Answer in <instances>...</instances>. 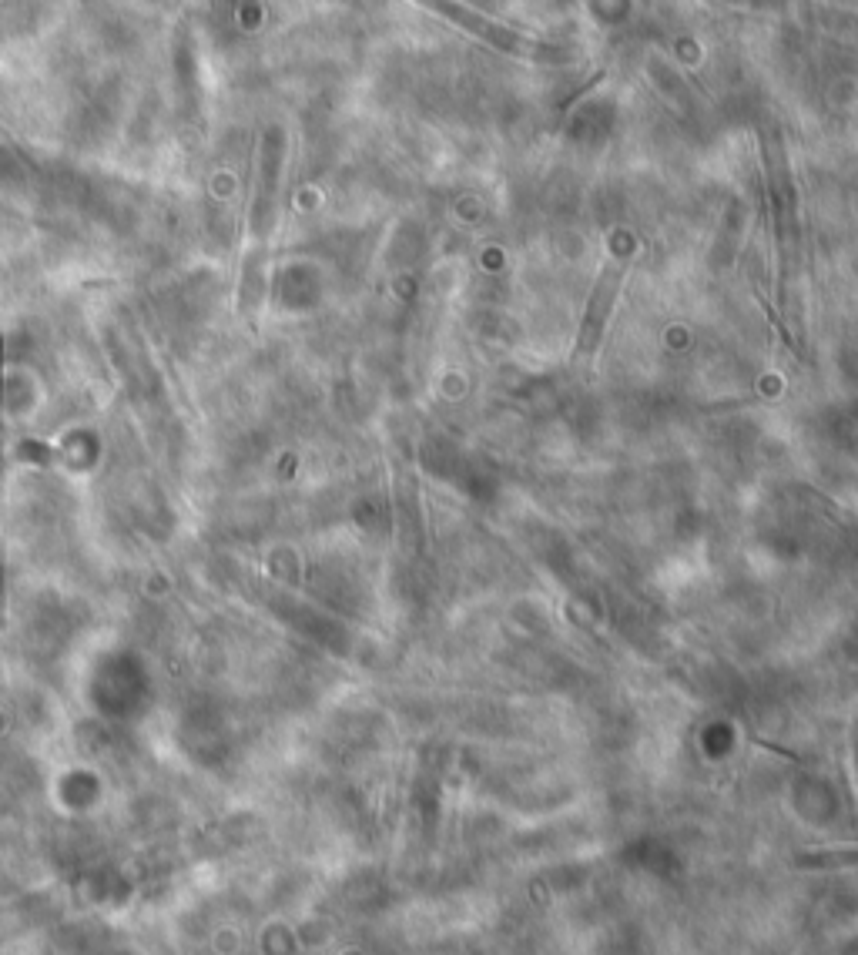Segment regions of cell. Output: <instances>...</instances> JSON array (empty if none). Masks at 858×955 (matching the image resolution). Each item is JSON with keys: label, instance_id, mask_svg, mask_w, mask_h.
<instances>
[{"label": "cell", "instance_id": "obj_1", "mask_svg": "<svg viewBox=\"0 0 858 955\" xmlns=\"http://www.w3.org/2000/svg\"><path fill=\"white\" fill-rule=\"evenodd\" d=\"M416 4L426 7L429 14L446 17V21L456 24L460 31L476 37V41L497 47V51L510 54V57H523V61H554V57L564 54V47L543 44V41H537V37L517 31V27L500 24V21H493V17L473 11V7L460 4V0H416Z\"/></svg>", "mask_w": 858, "mask_h": 955}]
</instances>
